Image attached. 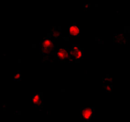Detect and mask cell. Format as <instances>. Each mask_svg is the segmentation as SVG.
Masks as SVG:
<instances>
[{
	"label": "cell",
	"mask_w": 130,
	"mask_h": 122,
	"mask_svg": "<svg viewBox=\"0 0 130 122\" xmlns=\"http://www.w3.org/2000/svg\"><path fill=\"white\" fill-rule=\"evenodd\" d=\"M70 34L72 36H76L79 34V29L76 25H72L69 28Z\"/></svg>",
	"instance_id": "5"
},
{
	"label": "cell",
	"mask_w": 130,
	"mask_h": 122,
	"mask_svg": "<svg viewBox=\"0 0 130 122\" xmlns=\"http://www.w3.org/2000/svg\"><path fill=\"white\" fill-rule=\"evenodd\" d=\"M32 101H33V102L34 103V105H37V106L41 105V104H42V100L41 98V96L37 93L34 94L33 95Z\"/></svg>",
	"instance_id": "6"
},
{
	"label": "cell",
	"mask_w": 130,
	"mask_h": 122,
	"mask_svg": "<svg viewBox=\"0 0 130 122\" xmlns=\"http://www.w3.org/2000/svg\"><path fill=\"white\" fill-rule=\"evenodd\" d=\"M70 54L75 58H81L83 56V52L79 47L77 45H75L73 47L70 52Z\"/></svg>",
	"instance_id": "3"
},
{
	"label": "cell",
	"mask_w": 130,
	"mask_h": 122,
	"mask_svg": "<svg viewBox=\"0 0 130 122\" xmlns=\"http://www.w3.org/2000/svg\"><path fill=\"white\" fill-rule=\"evenodd\" d=\"M57 56L58 58L62 60L65 59L68 57V52L67 50L65 49H60L58 50Z\"/></svg>",
	"instance_id": "4"
},
{
	"label": "cell",
	"mask_w": 130,
	"mask_h": 122,
	"mask_svg": "<svg viewBox=\"0 0 130 122\" xmlns=\"http://www.w3.org/2000/svg\"><path fill=\"white\" fill-rule=\"evenodd\" d=\"M15 79V80H19V78H20V74H17L14 76Z\"/></svg>",
	"instance_id": "7"
},
{
	"label": "cell",
	"mask_w": 130,
	"mask_h": 122,
	"mask_svg": "<svg viewBox=\"0 0 130 122\" xmlns=\"http://www.w3.org/2000/svg\"><path fill=\"white\" fill-rule=\"evenodd\" d=\"M93 114V109L92 108H82L80 111V114L82 118L86 120H89L91 119Z\"/></svg>",
	"instance_id": "2"
},
{
	"label": "cell",
	"mask_w": 130,
	"mask_h": 122,
	"mask_svg": "<svg viewBox=\"0 0 130 122\" xmlns=\"http://www.w3.org/2000/svg\"><path fill=\"white\" fill-rule=\"evenodd\" d=\"M53 48L54 44L50 39H46L44 40L42 43V50L44 53H49Z\"/></svg>",
	"instance_id": "1"
}]
</instances>
